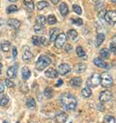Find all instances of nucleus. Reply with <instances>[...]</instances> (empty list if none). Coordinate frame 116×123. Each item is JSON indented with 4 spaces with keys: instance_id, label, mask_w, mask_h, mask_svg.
Wrapping results in <instances>:
<instances>
[{
    "instance_id": "obj_1",
    "label": "nucleus",
    "mask_w": 116,
    "mask_h": 123,
    "mask_svg": "<svg viewBox=\"0 0 116 123\" xmlns=\"http://www.w3.org/2000/svg\"><path fill=\"white\" fill-rule=\"evenodd\" d=\"M60 103L61 106L68 111L74 110L77 106V100L71 93H64L60 96Z\"/></svg>"
},
{
    "instance_id": "obj_2",
    "label": "nucleus",
    "mask_w": 116,
    "mask_h": 123,
    "mask_svg": "<svg viewBox=\"0 0 116 123\" xmlns=\"http://www.w3.org/2000/svg\"><path fill=\"white\" fill-rule=\"evenodd\" d=\"M51 63L52 60L50 57H49L46 55H41L36 63V68L39 71H42Z\"/></svg>"
},
{
    "instance_id": "obj_3",
    "label": "nucleus",
    "mask_w": 116,
    "mask_h": 123,
    "mask_svg": "<svg viewBox=\"0 0 116 123\" xmlns=\"http://www.w3.org/2000/svg\"><path fill=\"white\" fill-rule=\"evenodd\" d=\"M100 84L103 88H110L113 85V79L110 74L107 72L102 73L100 75Z\"/></svg>"
},
{
    "instance_id": "obj_4",
    "label": "nucleus",
    "mask_w": 116,
    "mask_h": 123,
    "mask_svg": "<svg viewBox=\"0 0 116 123\" xmlns=\"http://www.w3.org/2000/svg\"><path fill=\"white\" fill-rule=\"evenodd\" d=\"M88 87L94 88L100 84V75L97 73H94L86 81Z\"/></svg>"
},
{
    "instance_id": "obj_5",
    "label": "nucleus",
    "mask_w": 116,
    "mask_h": 123,
    "mask_svg": "<svg viewBox=\"0 0 116 123\" xmlns=\"http://www.w3.org/2000/svg\"><path fill=\"white\" fill-rule=\"evenodd\" d=\"M67 41V37L66 35L63 33H60L57 36V37L56 38L55 41H54V46L57 49H62L63 47V46L65 44Z\"/></svg>"
},
{
    "instance_id": "obj_6",
    "label": "nucleus",
    "mask_w": 116,
    "mask_h": 123,
    "mask_svg": "<svg viewBox=\"0 0 116 123\" xmlns=\"http://www.w3.org/2000/svg\"><path fill=\"white\" fill-rule=\"evenodd\" d=\"M112 97H113L112 92L110 91H108V90H105L100 93L99 99L102 103H105V102L110 101L112 98Z\"/></svg>"
},
{
    "instance_id": "obj_7",
    "label": "nucleus",
    "mask_w": 116,
    "mask_h": 123,
    "mask_svg": "<svg viewBox=\"0 0 116 123\" xmlns=\"http://www.w3.org/2000/svg\"><path fill=\"white\" fill-rule=\"evenodd\" d=\"M104 20L108 23L111 25H114L116 23V11L110 10V11L107 12L104 16Z\"/></svg>"
},
{
    "instance_id": "obj_8",
    "label": "nucleus",
    "mask_w": 116,
    "mask_h": 123,
    "mask_svg": "<svg viewBox=\"0 0 116 123\" xmlns=\"http://www.w3.org/2000/svg\"><path fill=\"white\" fill-rule=\"evenodd\" d=\"M71 70V68L69 65L66 63H63L60 65V66L58 67V73L60 74L61 75H65L68 73H69Z\"/></svg>"
},
{
    "instance_id": "obj_9",
    "label": "nucleus",
    "mask_w": 116,
    "mask_h": 123,
    "mask_svg": "<svg viewBox=\"0 0 116 123\" xmlns=\"http://www.w3.org/2000/svg\"><path fill=\"white\" fill-rule=\"evenodd\" d=\"M23 59L24 62H30L33 58V54L30 51V48L28 46H23Z\"/></svg>"
},
{
    "instance_id": "obj_10",
    "label": "nucleus",
    "mask_w": 116,
    "mask_h": 123,
    "mask_svg": "<svg viewBox=\"0 0 116 123\" xmlns=\"http://www.w3.org/2000/svg\"><path fill=\"white\" fill-rule=\"evenodd\" d=\"M18 66L17 65L10 67L7 70V75L10 78H15L18 74Z\"/></svg>"
},
{
    "instance_id": "obj_11",
    "label": "nucleus",
    "mask_w": 116,
    "mask_h": 123,
    "mask_svg": "<svg viewBox=\"0 0 116 123\" xmlns=\"http://www.w3.org/2000/svg\"><path fill=\"white\" fill-rule=\"evenodd\" d=\"M68 118V116L66 113L65 112H61L58 114L55 117V121L57 123H65Z\"/></svg>"
},
{
    "instance_id": "obj_12",
    "label": "nucleus",
    "mask_w": 116,
    "mask_h": 123,
    "mask_svg": "<svg viewBox=\"0 0 116 123\" xmlns=\"http://www.w3.org/2000/svg\"><path fill=\"white\" fill-rule=\"evenodd\" d=\"M45 75L47 78H52V79H54V78H57L58 77V72L53 69V68H49L47 70L45 71Z\"/></svg>"
},
{
    "instance_id": "obj_13",
    "label": "nucleus",
    "mask_w": 116,
    "mask_h": 123,
    "mask_svg": "<svg viewBox=\"0 0 116 123\" xmlns=\"http://www.w3.org/2000/svg\"><path fill=\"white\" fill-rule=\"evenodd\" d=\"M94 64L99 68H107V62H105L104 60H102L101 58H99V57H97L94 59Z\"/></svg>"
},
{
    "instance_id": "obj_14",
    "label": "nucleus",
    "mask_w": 116,
    "mask_h": 123,
    "mask_svg": "<svg viewBox=\"0 0 116 123\" xmlns=\"http://www.w3.org/2000/svg\"><path fill=\"white\" fill-rule=\"evenodd\" d=\"M59 33H60V30L58 28H52L49 31V41L52 42L54 41L57 36L60 34Z\"/></svg>"
},
{
    "instance_id": "obj_15",
    "label": "nucleus",
    "mask_w": 116,
    "mask_h": 123,
    "mask_svg": "<svg viewBox=\"0 0 116 123\" xmlns=\"http://www.w3.org/2000/svg\"><path fill=\"white\" fill-rule=\"evenodd\" d=\"M7 25L15 29H18L21 25V23L20 21H19L18 20H16V19H10L7 20Z\"/></svg>"
},
{
    "instance_id": "obj_16",
    "label": "nucleus",
    "mask_w": 116,
    "mask_h": 123,
    "mask_svg": "<svg viewBox=\"0 0 116 123\" xmlns=\"http://www.w3.org/2000/svg\"><path fill=\"white\" fill-rule=\"evenodd\" d=\"M82 84V79L80 77H74L70 80V85L73 87H79Z\"/></svg>"
},
{
    "instance_id": "obj_17",
    "label": "nucleus",
    "mask_w": 116,
    "mask_h": 123,
    "mask_svg": "<svg viewBox=\"0 0 116 123\" xmlns=\"http://www.w3.org/2000/svg\"><path fill=\"white\" fill-rule=\"evenodd\" d=\"M75 72L77 73H83L86 70V65L84 63H78L75 66Z\"/></svg>"
},
{
    "instance_id": "obj_18",
    "label": "nucleus",
    "mask_w": 116,
    "mask_h": 123,
    "mask_svg": "<svg viewBox=\"0 0 116 123\" xmlns=\"http://www.w3.org/2000/svg\"><path fill=\"white\" fill-rule=\"evenodd\" d=\"M31 76V71L29 68L26 66H24L22 68V78L23 80H28Z\"/></svg>"
},
{
    "instance_id": "obj_19",
    "label": "nucleus",
    "mask_w": 116,
    "mask_h": 123,
    "mask_svg": "<svg viewBox=\"0 0 116 123\" xmlns=\"http://www.w3.org/2000/svg\"><path fill=\"white\" fill-rule=\"evenodd\" d=\"M59 9H60V13H61V15H62L63 16H66V15L68 14L69 10H68V5H67L65 3L63 2V3L60 5Z\"/></svg>"
},
{
    "instance_id": "obj_20",
    "label": "nucleus",
    "mask_w": 116,
    "mask_h": 123,
    "mask_svg": "<svg viewBox=\"0 0 116 123\" xmlns=\"http://www.w3.org/2000/svg\"><path fill=\"white\" fill-rule=\"evenodd\" d=\"M36 22L37 25H41V26H44L46 24V19L45 16H44V15H38L36 18Z\"/></svg>"
},
{
    "instance_id": "obj_21",
    "label": "nucleus",
    "mask_w": 116,
    "mask_h": 123,
    "mask_svg": "<svg viewBox=\"0 0 116 123\" xmlns=\"http://www.w3.org/2000/svg\"><path fill=\"white\" fill-rule=\"evenodd\" d=\"M104 39H105V36L103 33H98L96 38V46L99 47L103 43Z\"/></svg>"
},
{
    "instance_id": "obj_22",
    "label": "nucleus",
    "mask_w": 116,
    "mask_h": 123,
    "mask_svg": "<svg viewBox=\"0 0 116 123\" xmlns=\"http://www.w3.org/2000/svg\"><path fill=\"white\" fill-rule=\"evenodd\" d=\"M99 54H100V56L102 59H107L110 57V50L106 49V48H104L100 50L99 51Z\"/></svg>"
},
{
    "instance_id": "obj_23",
    "label": "nucleus",
    "mask_w": 116,
    "mask_h": 123,
    "mask_svg": "<svg viewBox=\"0 0 116 123\" xmlns=\"http://www.w3.org/2000/svg\"><path fill=\"white\" fill-rule=\"evenodd\" d=\"M23 4H24L25 7L29 11L33 10V9H34V3L33 2V0H24Z\"/></svg>"
},
{
    "instance_id": "obj_24",
    "label": "nucleus",
    "mask_w": 116,
    "mask_h": 123,
    "mask_svg": "<svg viewBox=\"0 0 116 123\" xmlns=\"http://www.w3.org/2000/svg\"><path fill=\"white\" fill-rule=\"evenodd\" d=\"M91 93H92V91H91V90L90 89L89 87L84 88L81 91V95L84 98H89V97H90L91 96Z\"/></svg>"
},
{
    "instance_id": "obj_25",
    "label": "nucleus",
    "mask_w": 116,
    "mask_h": 123,
    "mask_svg": "<svg viewBox=\"0 0 116 123\" xmlns=\"http://www.w3.org/2000/svg\"><path fill=\"white\" fill-rule=\"evenodd\" d=\"M10 46H11V43L9 41H4L1 43V49L3 51L7 52L10 51Z\"/></svg>"
},
{
    "instance_id": "obj_26",
    "label": "nucleus",
    "mask_w": 116,
    "mask_h": 123,
    "mask_svg": "<svg viewBox=\"0 0 116 123\" xmlns=\"http://www.w3.org/2000/svg\"><path fill=\"white\" fill-rule=\"evenodd\" d=\"M26 106L29 109H33L36 106V101L33 98H29L26 100Z\"/></svg>"
},
{
    "instance_id": "obj_27",
    "label": "nucleus",
    "mask_w": 116,
    "mask_h": 123,
    "mask_svg": "<svg viewBox=\"0 0 116 123\" xmlns=\"http://www.w3.org/2000/svg\"><path fill=\"white\" fill-rule=\"evenodd\" d=\"M78 36V33L75 30H70L68 32V37L71 40H75Z\"/></svg>"
},
{
    "instance_id": "obj_28",
    "label": "nucleus",
    "mask_w": 116,
    "mask_h": 123,
    "mask_svg": "<svg viewBox=\"0 0 116 123\" xmlns=\"http://www.w3.org/2000/svg\"><path fill=\"white\" fill-rule=\"evenodd\" d=\"M44 96L47 98H51L53 97V95H54V92H53V90L51 88H46V89L44 90Z\"/></svg>"
},
{
    "instance_id": "obj_29",
    "label": "nucleus",
    "mask_w": 116,
    "mask_h": 123,
    "mask_svg": "<svg viewBox=\"0 0 116 123\" xmlns=\"http://www.w3.org/2000/svg\"><path fill=\"white\" fill-rule=\"evenodd\" d=\"M104 123H115V119L114 117L111 115H106L104 117Z\"/></svg>"
},
{
    "instance_id": "obj_30",
    "label": "nucleus",
    "mask_w": 116,
    "mask_h": 123,
    "mask_svg": "<svg viewBox=\"0 0 116 123\" xmlns=\"http://www.w3.org/2000/svg\"><path fill=\"white\" fill-rule=\"evenodd\" d=\"M48 6H49V3L46 1H41V2H38V4H37V7H38V10H41Z\"/></svg>"
},
{
    "instance_id": "obj_31",
    "label": "nucleus",
    "mask_w": 116,
    "mask_h": 123,
    "mask_svg": "<svg viewBox=\"0 0 116 123\" xmlns=\"http://www.w3.org/2000/svg\"><path fill=\"white\" fill-rule=\"evenodd\" d=\"M18 10V8L16 5H10L9 7H7V12L8 14L10 13H13V12H17Z\"/></svg>"
},
{
    "instance_id": "obj_32",
    "label": "nucleus",
    "mask_w": 116,
    "mask_h": 123,
    "mask_svg": "<svg viewBox=\"0 0 116 123\" xmlns=\"http://www.w3.org/2000/svg\"><path fill=\"white\" fill-rule=\"evenodd\" d=\"M46 20H47V22H48V23L49 25H54V24H55L57 23V19H56L55 16L53 15H49Z\"/></svg>"
},
{
    "instance_id": "obj_33",
    "label": "nucleus",
    "mask_w": 116,
    "mask_h": 123,
    "mask_svg": "<svg viewBox=\"0 0 116 123\" xmlns=\"http://www.w3.org/2000/svg\"><path fill=\"white\" fill-rule=\"evenodd\" d=\"M76 53L78 57H84L86 55V53L81 46H78L76 48Z\"/></svg>"
},
{
    "instance_id": "obj_34",
    "label": "nucleus",
    "mask_w": 116,
    "mask_h": 123,
    "mask_svg": "<svg viewBox=\"0 0 116 123\" xmlns=\"http://www.w3.org/2000/svg\"><path fill=\"white\" fill-rule=\"evenodd\" d=\"M34 31L36 33H39V34H42L45 32L44 30V26H41L37 24L34 26Z\"/></svg>"
},
{
    "instance_id": "obj_35",
    "label": "nucleus",
    "mask_w": 116,
    "mask_h": 123,
    "mask_svg": "<svg viewBox=\"0 0 116 123\" xmlns=\"http://www.w3.org/2000/svg\"><path fill=\"white\" fill-rule=\"evenodd\" d=\"M32 43L33 44L36 45V46H39L41 44V37L36 36H33L32 37Z\"/></svg>"
},
{
    "instance_id": "obj_36",
    "label": "nucleus",
    "mask_w": 116,
    "mask_h": 123,
    "mask_svg": "<svg viewBox=\"0 0 116 123\" xmlns=\"http://www.w3.org/2000/svg\"><path fill=\"white\" fill-rule=\"evenodd\" d=\"M9 101H10V98H8V96H4L1 99H0V105L2 106H5V105H7L8 104Z\"/></svg>"
},
{
    "instance_id": "obj_37",
    "label": "nucleus",
    "mask_w": 116,
    "mask_h": 123,
    "mask_svg": "<svg viewBox=\"0 0 116 123\" xmlns=\"http://www.w3.org/2000/svg\"><path fill=\"white\" fill-rule=\"evenodd\" d=\"M71 21H72V23H73L74 25H77V26H81V25H83V20H82V19H81V18L71 19Z\"/></svg>"
},
{
    "instance_id": "obj_38",
    "label": "nucleus",
    "mask_w": 116,
    "mask_h": 123,
    "mask_svg": "<svg viewBox=\"0 0 116 123\" xmlns=\"http://www.w3.org/2000/svg\"><path fill=\"white\" fill-rule=\"evenodd\" d=\"M73 11H74L76 14H78V15H81V13H82V10H81V7H79V6L77 5H74L73 6Z\"/></svg>"
},
{
    "instance_id": "obj_39",
    "label": "nucleus",
    "mask_w": 116,
    "mask_h": 123,
    "mask_svg": "<svg viewBox=\"0 0 116 123\" xmlns=\"http://www.w3.org/2000/svg\"><path fill=\"white\" fill-rule=\"evenodd\" d=\"M107 12V11L105 9H103V10H100V11L99 12V13H98V17H99V18H101V19L104 18V16H105Z\"/></svg>"
},
{
    "instance_id": "obj_40",
    "label": "nucleus",
    "mask_w": 116,
    "mask_h": 123,
    "mask_svg": "<svg viewBox=\"0 0 116 123\" xmlns=\"http://www.w3.org/2000/svg\"><path fill=\"white\" fill-rule=\"evenodd\" d=\"M5 84L8 88H13L15 86V83L10 79H6L5 80Z\"/></svg>"
},
{
    "instance_id": "obj_41",
    "label": "nucleus",
    "mask_w": 116,
    "mask_h": 123,
    "mask_svg": "<svg viewBox=\"0 0 116 123\" xmlns=\"http://www.w3.org/2000/svg\"><path fill=\"white\" fill-rule=\"evenodd\" d=\"M110 51H111L115 55H116V44H115V43H111L110 44Z\"/></svg>"
},
{
    "instance_id": "obj_42",
    "label": "nucleus",
    "mask_w": 116,
    "mask_h": 123,
    "mask_svg": "<svg viewBox=\"0 0 116 123\" xmlns=\"http://www.w3.org/2000/svg\"><path fill=\"white\" fill-rule=\"evenodd\" d=\"M41 44H43L45 46H47L49 44L48 41L45 37H41Z\"/></svg>"
},
{
    "instance_id": "obj_43",
    "label": "nucleus",
    "mask_w": 116,
    "mask_h": 123,
    "mask_svg": "<svg viewBox=\"0 0 116 123\" xmlns=\"http://www.w3.org/2000/svg\"><path fill=\"white\" fill-rule=\"evenodd\" d=\"M5 91V85L2 80H0V93H2Z\"/></svg>"
},
{
    "instance_id": "obj_44",
    "label": "nucleus",
    "mask_w": 116,
    "mask_h": 123,
    "mask_svg": "<svg viewBox=\"0 0 116 123\" xmlns=\"http://www.w3.org/2000/svg\"><path fill=\"white\" fill-rule=\"evenodd\" d=\"M17 56H18V50H17V48L14 46L13 49V58H15Z\"/></svg>"
},
{
    "instance_id": "obj_45",
    "label": "nucleus",
    "mask_w": 116,
    "mask_h": 123,
    "mask_svg": "<svg viewBox=\"0 0 116 123\" xmlns=\"http://www.w3.org/2000/svg\"><path fill=\"white\" fill-rule=\"evenodd\" d=\"M72 49H73V47H72V46H71V45H70V44H68V45L65 46V51H68V52H69V51H72Z\"/></svg>"
},
{
    "instance_id": "obj_46",
    "label": "nucleus",
    "mask_w": 116,
    "mask_h": 123,
    "mask_svg": "<svg viewBox=\"0 0 116 123\" xmlns=\"http://www.w3.org/2000/svg\"><path fill=\"white\" fill-rule=\"evenodd\" d=\"M63 81L62 80H58L57 84L56 85V86H60L63 85Z\"/></svg>"
},
{
    "instance_id": "obj_47",
    "label": "nucleus",
    "mask_w": 116,
    "mask_h": 123,
    "mask_svg": "<svg viewBox=\"0 0 116 123\" xmlns=\"http://www.w3.org/2000/svg\"><path fill=\"white\" fill-rule=\"evenodd\" d=\"M50 1L52 2V4H54V5H57L58 2H59L60 0H50Z\"/></svg>"
},
{
    "instance_id": "obj_48",
    "label": "nucleus",
    "mask_w": 116,
    "mask_h": 123,
    "mask_svg": "<svg viewBox=\"0 0 116 123\" xmlns=\"http://www.w3.org/2000/svg\"><path fill=\"white\" fill-rule=\"evenodd\" d=\"M3 24V20H2V19H1L0 18V27L2 26V25Z\"/></svg>"
},
{
    "instance_id": "obj_49",
    "label": "nucleus",
    "mask_w": 116,
    "mask_h": 123,
    "mask_svg": "<svg viewBox=\"0 0 116 123\" xmlns=\"http://www.w3.org/2000/svg\"><path fill=\"white\" fill-rule=\"evenodd\" d=\"M2 64H0V75H1V74H2Z\"/></svg>"
},
{
    "instance_id": "obj_50",
    "label": "nucleus",
    "mask_w": 116,
    "mask_h": 123,
    "mask_svg": "<svg viewBox=\"0 0 116 123\" xmlns=\"http://www.w3.org/2000/svg\"><path fill=\"white\" fill-rule=\"evenodd\" d=\"M9 2H17L18 0H8Z\"/></svg>"
},
{
    "instance_id": "obj_51",
    "label": "nucleus",
    "mask_w": 116,
    "mask_h": 123,
    "mask_svg": "<svg viewBox=\"0 0 116 123\" xmlns=\"http://www.w3.org/2000/svg\"><path fill=\"white\" fill-rule=\"evenodd\" d=\"M92 2H99L100 0H91Z\"/></svg>"
},
{
    "instance_id": "obj_52",
    "label": "nucleus",
    "mask_w": 116,
    "mask_h": 123,
    "mask_svg": "<svg viewBox=\"0 0 116 123\" xmlns=\"http://www.w3.org/2000/svg\"><path fill=\"white\" fill-rule=\"evenodd\" d=\"M111 2H112L113 3H116V0H111Z\"/></svg>"
},
{
    "instance_id": "obj_53",
    "label": "nucleus",
    "mask_w": 116,
    "mask_h": 123,
    "mask_svg": "<svg viewBox=\"0 0 116 123\" xmlns=\"http://www.w3.org/2000/svg\"><path fill=\"white\" fill-rule=\"evenodd\" d=\"M3 123H9V122H7V121H4V122Z\"/></svg>"
},
{
    "instance_id": "obj_54",
    "label": "nucleus",
    "mask_w": 116,
    "mask_h": 123,
    "mask_svg": "<svg viewBox=\"0 0 116 123\" xmlns=\"http://www.w3.org/2000/svg\"><path fill=\"white\" fill-rule=\"evenodd\" d=\"M30 123H37V122H30Z\"/></svg>"
},
{
    "instance_id": "obj_55",
    "label": "nucleus",
    "mask_w": 116,
    "mask_h": 123,
    "mask_svg": "<svg viewBox=\"0 0 116 123\" xmlns=\"http://www.w3.org/2000/svg\"><path fill=\"white\" fill-rule=\"evenodd\" d=\"M0 59H1V55H0Z\"/></svg>"
},
{
    "instance_id": "obj_56",
    "label": "nucleus",
    "mask_w": 116,
    "mask_h": 123,
    "mask_svg": "<svg viewBox=\"0 0 116 123\" xmlns=\"http://www.w3.org/2000/svg\"><path fill=\"white\" fill-rule=\"evenodd\" d=\"M17 123H19V122H17Z\"/></svg>"
},
{
    "instance_id": "obj_57",
    "label": "nucleus",
    "mask_w": 116,
    "mask_h": 123,
    "mask_svg": "<svg viewBox=\"0 0 116 123\" xmlns=\"http://www.w3.org/2000/svg\"><path fill=\"white\" fill-rule=\"evenodd\" d=\"M70 123H72V122H70Z\"/></svg>"
}]
</instances>
